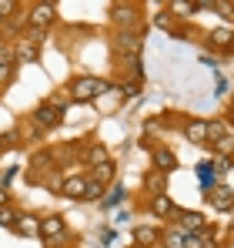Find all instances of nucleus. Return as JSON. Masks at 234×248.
I'll return each instance as SVG.
<instances>
[{"instance_id":"23","label":"nucleus","mask_w":234,"mask_h":248,"mask_svg":"<svg viewBox=\"0 0 234 248\" xmlns=\"http://www.w3.org/2000/svg\"><path fill=\"white\" fill-rule=\"evenodd\" d=\"M224 134H231V127H228L224 121H211L207 124V144H214V141L224 138Z\"/></svg>"},{"instance_id":"22","label":"nucleus","mask_w":234,"mask_h":248,"mask_svg":"<svg viewBox=\"0 0 234 248\" xmlns=\"http://www.w3.org/2000/svg\"><path fill=\"white\" fill-rule=\"evenodd\" d=\"M211 148H214V155H218V158H231V155H234V134H224V138H218Z\"/></svg>"},{"instance_id":"3","label":"nucleus","mask_w":234,"mask_h":248,"mask_svg":"<svg viewBox=\"0 0 234 248\" xmlns=\"http://www.w3.org/2000/svg\"><path fill=\"white\" fill-rule=\"evenodd\" d=\"M64 235H67V221H64L60 215H47V218H40V238H44V242L57 245Z\"/></svg>"},{"instance_id":"29","label":"nucleus","mask_w":234,"mask_h":248,"mask_svg":"<svg viewBox=\"0 0 234 248\" xmlns=\"http://www.w3.org/2000/svg\"><path fill=\"white\" fill-rule=\"evenodd\" d=\"M17 7H20V0H0V17L7 20L10 14H17Z\"/></svg>"},{"instance_id":"2","label":"nucleus","mask_w":234,"mask_h":248,"mask_svg":"<svg viewBox=\"0 0 234 248\" xmlns=\"http://www.w3.org/2000/svg\"><path fill=\"white\" fill-rule=\"evenodd\" d=\"M54 20H57V7L40 3V0L30 7V14H27V27H34V31H47Z\"/></svg>"},{"instance_id":"15","label":"nucleus","mask_w":234,"mask_h":248,"mask_svg":"<svg viewBox=\"0 0 234 248\" xmlns=\"http://www.w3.org/2000/svg\"><path fill=\"white\" fill-rule=\"evenodd\" d=\"M144 188H147V191H151V195H167V174H164V171H147V174H144Z\"/></svg>"},{"instance_id":"34","label":"nucleus","mask_w":234,"mask_h":248,"mask_svg":"<svg viewBox=\"0 0 234 248\" xmlns=\"http://www.w3.org/2000/svg\"><path fill=\"white\" fill-rule=\"evenodd\" d=\"M7 205V191H3V188H0V208Z\"/></svg>"},{"instance_id":"12","label":"nucleus","mask_w":234,"mask_h":248,"mask_svg":"<svg viewBox=\"0 0 234 248\" xmlns=\"http://www.w3.org/2000/svg\"><path fill=\"white\" fill-rule=\"evenodd\" d=\"M84 188H87V178H80V174L60 181V195H64V198H77V202H84Z\"/></svg>"},{"instance_id":"17","label":"nucleus","mask_w":234,"mask_h":248,"mask_svg":"<svg viewBox=\"0 0 234 248\" xmlns=\"http://www.w3.org/2000/svg\"><path fill=\"white\" fill-rule=\"evenodd\" d=\"M184 228H177V225H171V228H164L161 232V245L164 248H184Z\"/></svg>"},{"instance_id":"13","label":"nucleus","mask_w":234,"mask_h":248,"mask_svg":"<svg viewBox=\"0 0 234 248\" xmlns=\"http://www.w3.org/2000/svg\"><path fill=\"white\" fill-rule=\"evenodd\" d=\"M211 205L218 208V211H231V208H234V191H231V188H224V185L211 188Z\"/></svg>"},{"instance_id":"28","label":"nucleus","mask_w":234,"mask_h":248,"mask_svg":"<svg viewBox=\"0 0 234 248\" xmlns=\"http://www.w3.org/2000/svg\"><path fill=\"white\" fill-rule=\"evenodd\" d=\"M197 178H201V185H214V165H197Z\"/></svg>"},{"instance_id":"39","label":"nucleus","mask_w":234,"mask_h":248,"mask_svg":"<svg viewBox=\"0 0 234 248\" xmlns=\"http://www.w3.org/2000/svg\"><path fill=\"white\" fill-rule=\"evenodd\" d=\"M0 24H3V17H0Z\"/></svg>"},{"instance_id":"33","label":"nucleus","mask_w":234,"mask_h":248,"mask_svg":"<svg viewBox=\"0 0 234 248\" xmlns=\"http://www.w3.org/2000/svg\"><path fill=\"white\" fill-rule=\"evenodd\" d=\"M194 7H214V0H194Z\"/></svg>"},{"instance_id":"35","label":"nucleus","mask_w":234,"mask_h":248,"mask_svg":"<svg viewBox=\"0 0 234 248\" xmlns=\"http://www.w3.org/2000/svg\"><path fill=\"white\" fill-rule=\"evenodd\" d=\"M204 248H218V245H214V242H211V238H207V242H204Z\"/></svg>"},{"instance_id":"19","label":"nucleus","mask_w":234,"mask_h":248,"mask_svg":"<svg viewBox=\"0 0 234 248\" xmlns=\"http://www.w3.org/2000/svg\"><path fill=\"white\" fill-rule=\"evenodd\" d=\"M167 10H171L177 20H188L197 7H194V0H167Z\"/></svg>"},{"instance_id":"38","label":"nucleus","mask_w":234,"mask_h":248,"mask_svg":"<svg viewBox=\"0 0 234 248\" xmlns=\"http://www.w3.org/2000/svg\"><path fill=\"white\" fill-rule=\"evenodd\" d=\"M134 248H144V245H134Z\"/></svg>"},{"instance_id":"1","label":"nucleus","mask_w":234,"mask_h":248,"mask_svg":"<svg viewBox=\"0 0 234 248\" xmlns=\"http://www.w3.org/2000/svg\"><path fill=\"white\" fill-rule=\"evenodd\" d=\"M107 87H111L107 81L84 74V78H74V81H71L67 94H71V101H74V104H87V101H97V97H101V94H104Z\"/></svg>"},{"instance_id":"32","label":"nucleus","mask_w":234,"mask_h":248,"mask_svg":"<svg viewBox=\"0 0 234 248\" xmlns=\"http://www.w3.org/2000/svg\"><path fill=\"white\" fill-rule=\"evenodd\" d=\"M0 225H14V215H10V208H7V205L0 208Z\"/></svg>"},{"instance_id":"11","label":"nucleus","mask_w":234,"mask_h":248,"mask_svg":"<svg viewBox=\"0 0 234 248\" xmlns=\"http://www.w3.org/2000/svg\"><path fill=\"white\" fill-rule=\"evenodd\" d=\"M174 218L184 225V232H204V215H201V211H184V208H174Z\"/></svg>"},{"instance_id":"40","label":"nucleus","mask_w":234,"mask_h":248,"mask_svg":"<svg viewBox=\"0 0 234 248\" xmlns=\"http://www.w3.org/2000/svg\"><path fill=\"white\" fill-rule=\"evenodd\" d=\"M231 50H234V44H231Z\"/></svg>"},{"instance_id":"5","label":"nucleus","mask_w":234,"mask_h":248,"mask_svg":"<svg viewBox=\"0 0 234 248\" xmlns=\"http://www.w3.org/2000/svg\"><path fill=\"white\" fill-rule=\"evenodd\" d=\"M10 228H14L17 235H24V238H40V218H37V215H30V211L17 215Z\"/></svg>"},{"instance_id":"18","label":"nucleus","mask_w":234,"mask_h":248,"mask_svg":"<svg viewBox=\"0 0 234 248\" xmlns=\"http://www.w3.org/2000/svg\"><path fill=\"white\" fill-rule=\"evenodd\" d=\"M184 138H188L191 144H204V141H207V121H188Z\"/></svg>"},{"instance_id":"7","label":"nucleus","mask_w":234,"mask_h":248,"mask_svg":"<svg viewBox=\"0 0 234 248\" xmlns=\"http://www.w3.org/2000/svg\"><path fill=\"white\" fill-rule=\"evenodd\" d=\"M84 161L90 168H97V165H107L111 155H107V148H104L101 141H87V144H84Z\"/></svg>"},{"instance_id":"16","label":"nucleus","mask_w":234,"mask_h":248,"mask_svg":"<svg viewBox=\"0 0 234 248\" xmlns=\"http://www.w3.org/2000/svg\"><path fill=\"white\" fill-rule=\"evenodd\" d=\"M161 242V232H157L154 225H141V228H134V245H144V248H151Z\"/></svg>"},{"instance_id":"10","label":"nucleus","mask_w":234,"mask_h":248,"mask_svg":"<svg viewBox=\"0 0 234 248\" xmlns=\"http://www.w3.org/2000/svg\"><path fill=\"white\" fill-rule=\"evenodd\" d=\"M111 17H114L117 27H124V31H137V24H141V17H137L134 7H114Z\"/></svg>"},{"instance_id":"27","label":"nucleus","mask_w":234,"mask_h":248,"mask_svg":"<svg viewBox=\"0 0 234 248\" xmlns=\"http://www.w3.org/2000/svg\"><path fill=\"white\" fill-rule=\"evenodd\" d=\"M214 10H218L224 20H231V24H234V0H214Z\"/></svg>"},{"instance_id":"30","label":"nucleus","mask_w":234,"mask_h":248,"mask_svg":"<svg viewBox=\"0 0 234 248\" xmlns=\"http://www.w3.org/2000/svg\"><path fill=\"white\" fill-rule=\"evenodd\" d=\"M120 195H127V191H124V188H114V191L104 198V205H117V202H120Z\"/></svg>"},{"instance_id":"21","label":"nucleus","mask_w":234,"mask_h":248,"mask_svg":"<svg viewBox=\"0 0 234 248\" xmlns=\"http://www.w3.org/2000/svg\"><path fill=\"white\" fill-rule=\"evenodd\" d=\"M14 64H17V61H14V50H3V54H0V87L14 78Z\"/></svg>"},{"instance_id":"14","label":"nucleus","mask_w":234,"mask_h":248,"mask_svg":"<svg viewBox=\"0 0 234 248\" xmlns=\"http://www.w3.org/2000/svg\"><path fill=\"white\" fill-rule=\"evenodd\" d=\"M151 215L154 218H171L174 215V202H171V195H151Z\"/></svg>"},{"instance_id":"4","label":"nucleus","mask_w":234,"mask_h":248,"mask_svg":"<svg viewBox=\"0 0 234 248\" xmlns=\"http://www.w3.org/2000/svg\"><path fill=\"white\" fill-rule=\"evenodd\" d=\"M64 121V108L60 104H40L37 111H34V124H37L40 131H47V127H57V124Z\"/></svg>"},{"instance_id":"20","label":"nucleus","mask_w":234,"mask_h":248,"mask_svg":"<svg viewBox=\"0 0 234 248\" xmlns=\"http://www.w3.org/2000/svg\"><path fill=\"white\" fill-rule=\"evenodd\" d=\"M207 44H211V47H228V50H231L234 31H228V27H218V31H211V34H207Z\"/></svg>"},{"instance_id":"31","label":"nucleus","mask_w":234,"mask_h":248,"mask_svg":"<svg viewBox=\"0 0 234 248\" xmlns=\"http://www.w3.org/2000/svg\"><path fill=\"white\" fill-rule=\"evenodd\" d=\"M14 138H17V134H0V155H3L7 148H14Z\"/></svg>"},{"instance_id":"26","label":"nucleus","mask_w":234,"mask_h":248,"mask_svg":"<svg viewBox=\"0 0 234 248\" xmlns=\"http://www.w3.org/2000/svg\"><path fill=\"white\" fill-rule=\"evenodd\" d=\"M111 178H114V165H111V161H107V165H97V168H94V181L107 185Z\"/></svg>"},{"instance_id":"25","label":"nucleus","mask_w":234,"mask_h":248,"mask_svg":"<svg viewBox=\"0 0 234 248\" xmlns=\"http://www.w3.org/2000/svg\"><path fill=\"white\" fill-rule=\"evenodd\" d=\"M154 24H157V27H164V31H174V34H177V17H174L171 10L157 14V17H154Z\"/></svg>"},{"instance_id":"24","label":"nucleus","mask_w":234,"mask_h":248,"mask_svg":"<svg viewBox=\"0 0 234 248\" xmlns=\"http://www.w3.org/2000/svg\"><path fill=\"white\" fill-rule=\"evenodd\" d=\"M104 198V185L101 181H87V188H84V202H101Z\"/></svg>"},{"instance_id":"37","label":"nucleus","mask_w":234,"mask_h":248,"mask_svg":"<svg viewBox=\"0 0 234 248\" xmlns=\"http://www.w3.org/2000/svg\"><path fill=\"white\" fill-rule=\"evenodd\" d=\"M54 248H64V245H54Z\"/></svg>"},{"instance_id":"9","label":"nucleus","mask_w":234,"mask_h":248,"mask_svg":"<svg viewBox=\"0 0 234 248\" xmlns=\"http://www.w3.org/2000/svg\"><path fill=\"white\" fill-rule=\"evenodd\" d=\"M114 44L120 50H127V57H137V50H141V34H137V31H117Z\"/></svg>"},{"instance_id":"6","label":"nucleus","mask_w":234,"mask_h":248,"mask_svg":"<svg viewBox=\"0 0 234 248\" xmlns=\"http://www.w3.org/2000/svg\"><path fill=\"white\" fill-rule=\"evenodd\" d=\"M151 158H154V168L157 171H164V174H171L174 168H177V155L171 151V148H151Z\"/></svg>"},{"instance_id":"36","label":"nucleus","mask_w":234,"mask_h":248,"mask_svg":"<svg viewBox=\"0 0 234 248\" xmlns=\"http://www.w3.org/2000/svg\"><path fill=\"white\" fill-rule=\"evenodd\" d=\"M40 3H50V7H54V3H57V0H40Z\"/></svg>"},{"instance_id":"8","label":"nucleus","mask_w":234,"mask_h":248,"mask_svg":"<svg viewBox=\"0 0 234 248\" xmlns=\"http://www.w3.org/2000/svg\"><path fill=\"white\" fill-rule=\"evenodd\" d=\"M40 54V44L30 41V37H24V41H17V47H14V61H20V64H34Z\"/></svg>"}]
</instances>
